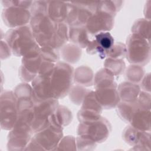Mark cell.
<instances>
[{"mask_svg":"<svg viewBox=\"0 0 151 151\" xmlns=\"http://www.w3.org/2000/svg\"><path fill=\"white\" fill-rule=\"evenodd\" d=\"M1 115L2 129H12L18 118L17 99L12 91H6L1 95Z\"/></svg>","mask_w":151,"mask_h":151,"instance_id":"cell-7","label":"cell"},{"mask_svg":"<svg viewBox=\"0 0 151 151\" xmlns=\"http://www.w3.org/2000/svg\"><path fill=\"white\" fill-rule=\"evenodd\" d=\"M106 68L114 75H119L123 71L125 64L123 61L119 59H107L104 64Z\"/></svg>","mask_w":151,"mask_h":151,"instance_id":"cell-16","label":"cell"},{"mask_svg":"<svg viewBox=\"0 0 151 151\" xmlns=\"http://www.w3.org/2000/svg\"><path fill=\"white\" fill-rule=\"evenodd\" d=\"M114 45V39L108 32H101L95 35L87 46V51L90 54L99 53L101 58L106 56L109 50Z\"/></svg>","mask_w":151,"mask_h":151,"instance_id":"cell-10","label":"cell"},{"mask_svg":"<svg viewBox=\"0 0 151 151\" xmlns=\"http://www.w3.org/2000/svg\"><path fill=\"white\" fill-rule=\"evenodd\" d=\"M31 29L37 44L42 48L56 50L69 38V29L65 22H57L45 13L32 15Z\"/></svg>","mask_w":151,"mask_h":151,"instance_id":"cell-2","label":"cell"},{"mask_svg":"<svg viewBox=\"0 0 151 151\" xmlns=\"http://www.w3.org/2000/svg\"><path fill=\"white\" fill-rule=\"evenodd\" d=\"M73 71L64 63H45L32 82L34 93L42 99L65 96L71 87Z\"/></svg>","mask_w":151,"mask_h":151,"instance_id":"cell-1","label":"cell"},{"mask_svg":"<svg viewBox=\"0 0 151 151\" xmlns=\"http://www.w3.org/2000/svg\"><path fill=\"white\" fill-rule=\"evenodd\" d=\"M5 39L9 49L17 56L24 57L39 47L31 27L27 26L9 30L5 34Z\"/></svg>","mask_w":151,"mask_h":151,"instance_id":"cell-3","label":"cell"},{"mask_svg":"<svg viewBox=\"0 0 151 151\" xmlns=\"http://www.w3.org/2000/svg\"><path fill=\"white\" fill-rule=\"evenodd\" d=\"M71 119V112L66 107L60 106L57 107L55 113L51 117L50 124L63 128L64 126L69 123Z\"/></svg>","mask_w":151,"mask_h":151,"instance_id":"cell-15","label":"cell"},{"mask_svg":"<svg viewBox=\"0 0 151 151\" xmlns=\"http://www.w3.org/2000/svg\"><path fill=\"white\" fill-rule=\"evenodd\" d=\"M68 11V2L46 1L45 14L55 22H65Z\"/></svg>","mask_w":151,"mask_h":151,"instance_id":"cell-12","label":"cell"},{"mask_svg":"<svg viewBox=\"0 0 151 151\" xmlns=\"http://www.w3.org/2000/svg\"><path fill=\"white\" fill-rule=\"evenodd\" d=\"M110 130L109 122L101 117L96 120L81 122L78 128L77 134L79 136L88 137L95 142H99L107 137Z\"/></svg>","mask_w":151,"mask_h":151,"instance_id":"cell-5","label":"cell"},{"mask_svg":"<svg viewBox=\"0 0 151 151\" xmlns=\"http://www.w3.org/2000/svg\"><path fill=\"white\" fill-rule=\"evenodd\" d=\"M2 17L4 22L9 27H16L25 25L32 18L31 14L28 10V8L14 6L4 9Z\"/></svg>","mask_w":151,"mask_h":151,"instance_id":"cell-9","label":"cell"},{"mask_svg":"<svg viewBox=\"0 0 151 151\" xmlns=\"http://www.w3.org/2000/svg\"><path fill=\"white\" fill-rule=\"evenodd\" d=\"M69 30V38L74 42L84 48L88 46L91 40L88 36V32L86 26L71 27Z\"/></svg>","mask_w":151,"mask_h":151,"instance_id":"cell-13","label":"cell"},{"mask_svg":"<svg viewBox=\"0 0 151 151\" xmlns=\"http://www.w3.org/2000/svg\"><path fill=\"white\" fill-rule=\"evenodd\" d=\"M62 136V127L50 124L48 127L37 132L30 143L33 144V146H41L42 149H44V147L45 149H52L57 145Z\"/></svg>","mask_w":151,"mask_h":151,"instance_id":"cell-8","label":"cell"},{"mask_svg":"<svg viewBox=\"0 0 151 151\" xmlns=\"http://www.w3.org/2000/svg\"><path fill=\"white\" fill-rule=\"evenodd\" d=\"M115 14L104 9L100 5V1L97 2L96 11L88 19L86 27L89 34L95 35L110 30L114 23Z\"/></svg>","mask_w":151,"mask_h":151,"instance_id":"cell-6","label":"cell"},{"mask_svg":"<svg viewBox=\"0 0 151 151\" xmlns=\"http://www.w3.org/2000/svg\"><path fill=\"white\" fill-rule=\"evenodd\" d=\"M116 87V86L96 89L94 92L96 97L103 107L110 109L119 103L120 98Z\"/></svg>","mask_w":151,"mask_h":151,"instance_id":"cell-11","label":"cell"},{"mask_svg":"<svg viewBox=\"0 0 151 151\" xmlns=\"http://www.w3.org/2000/svg\"><path fill=\"white\" fill-rule=\"evenodd\" d=\"M127 58L129 62L143 64L149 61L150 57L149 44L146 40L136 34H133L127 40Z\"/></svg>","mask_w":151,"mask_h":151,"instance_id":"cell-4","label":"cell"},{"mask_svg":"<svg viewBox=\"0 0 151 151\" xmlns=\"http://www.w3.org/2000/svg\"><path fill=\"white\" fill-rule=\"evenodd\" d=\"M139 90V87L136 84L123 83L119 86V95L123 102L133 103L137 100Z\"/></svg>","mask_w":151,"mask_h":151,"instance_id":"cell-14","label":"cell"},{"mask_svg":"<svg viewBox=\"0 0 151 151\" xmlns=\"http://www.w3.org/2000/svg\"><path fill=\"white\" fill-rule=\"evenodd\" d=\"M132 28L133 34L140 35L145 39L149 37L147 35V28L149 29V22H147V21L140 19L136 21Z\"/></svg>","mask_w":151,"mask_h":151,"instance_id":"cell-17","label":"cell"}]
</instances>
